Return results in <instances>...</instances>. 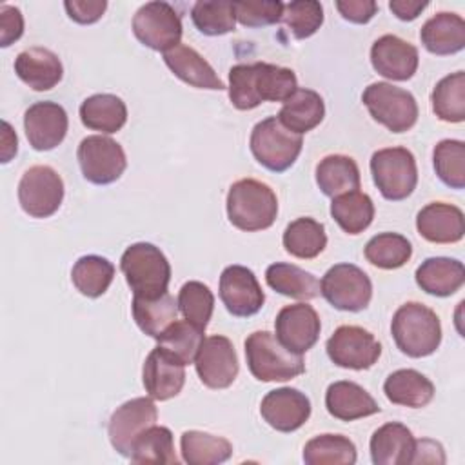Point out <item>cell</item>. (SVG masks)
Segmentation results:
<instances>
[{
	"instance_id": "obj_36",
	"label": "cell",
	"mask_w": 465,
	"mask_h": 465,
	"mask_svg": "<svg viewBox=\"0 0 465 465\" xmlns=\"http://www.w3.org/2000/svg\"><path fill=\"white\" fill-rule=\"evenodd\" d=\"M282 242L289 254L302 260H311L325 249L327 234L323 223L303 216L296 218L285 227Z\"/></svg>"
},
{
	"instance_id": "obj_7",
	"label": "cell",
	"mask_w": 465,
	"mask_h": 465,
	"mask_svg": "<svg viewBox=\"0 0 465 465\" xmlns=\"http://www.w3.org/2000/svg\"><path fill=\"white\" fill-rule=\"evenodd\" d=\"M371 173L381 196L391 202L405 200L418 183L414 154L405 147H385L371 156Z\"/></svg>"
},
{
	"instance_id": "obj_22",
	"label": "cell",
	"mask_w": 465,
	"mask_h": 465,
	"mask_svg": "<svg viewBox=\"0 0 465 465\" xmlns=\"http://www.w3.org/2000/svg\"><path fill=\"white\" fill-rule=\"evenodd\" d=\"M416 229L421 238L432 243H456L465 234L463 211L452 203H427L416 216Z\"/></svg>"
},
{
	"instance_id": "obj_31",
	"label": "cell",
	"mask_w": 465,
	"mask_h": 465,
	"mask_svg": "<svg viewBox=\"0 0 465 465\" xmlns=\"http://www.w3.org/2000/svg\"><path fill=\"white\" fill-rule=\"evenodd\" d=\"M80 120L87 129L111 134L125 125L127 107L124 100L116 94H93L82 102Z\"/></svg>"
},
{
	"instance_id": "obj_47",
	"label": "cell",
	"mask_w": 465,
	"mask_h": 465,
	"mask_svg": "<svg viewBox=\"0 0 465 465\" xmlns=\"http://www.w3.org/2000/svg\"><path fill=\"white\" fill-rule=\"evenodd\" d=\"M282 20L294 38L303 40L312 36L323 24V7L316 0H294L283 4Z\"/></svg>"
},
{
	"instance_id": "obj_46",
	"label": "cell",
	"mask_w": 465,
	"mask_h": 465,
	"mask_svg": "<svg viewBox=\"0 0 465 465\" xmlns=\"http://www.w3.org/2000/svg\"><path fill=\"white\" fill-rule=\"evenodd\" d=\"M176 302L183 318L205 331L214 309V296L211 289L202 282H187L182 285Z\"/></svg>"
},
{
	"instance_id": "obj_48",
	"label": "cell",
	"mask_w": 465,
	"mask_h": 465,
	"mask_svg": "<svg viewBox=\"0 0 465 465\" xmlns=\"http://www.w3.org/2000/svg\"><path fill=\"white\" fill-rule=\"evenodd\" d=\"M236 20L245 27L271 25L282 20L283 4L280 0H242L232 2Z\"/></svg>"
},
{
	"instance_id": "obj_18",
	"label": "cell",
	"mask_w": 465,
	"mask_h": 465,
	"mask_svg": "<svg viewBox=\"0 0 465 465\" xmlns=\"http://www.w3.org/2000/svg\"><path fill=\"white\" fill-rule=\"evenodd\" d=\"M67 113L56 102H36L24 114L25 136L35 151H51L60 145L67 134Z\"/></svg>"
},
{
	"instance_id": "obj_42",
	"label": "cell",
	"mask_w": 465,
	"mask_h": 465,
	"mask_svg": "<svg viewBox=\"0 0 465 465\" xmlns=\"http://www.w3.org/2000/svg\"><path fill=\"white\" fill-rule=\"evenodd\" d=\"M131 461L134 463H178L173 432L162 425L147 427L133 443Z\"/></svg>"
},
{
	"instance_id": "obj_19",
	"label": "cell",
	"mask_w": 465,
	"mask_h": 465,
	"mask_svg": "<svg viewBox=\"0 0 465 465\" xmlns=\"http://www.w3.org/2000/svg\"><path fill=\"white\" fill-rule=\"evenodd\" d=\"M185 365L167 352L163 347L156 345L143 361V387L153 400L165 401L180 394L185 383Z\"/></svg>"
},
{
	"instance_id": "obj_27",
	"label": "cell",
	"mask_w": 465,
	"mask_h": 465,
	"mask_svg": "<svg viewBox=\"0 0 465 465\" xmlns=\"http://www.w3.org/2000/svg\"><path fill=\"white\" fill-rule=\"evenodd\" d=\"M420 38L432 54H454L465 47V20L456 13H436L423 24Z\"/></svg>"
},
{
	"instance_id": "obj_2",
	"label": "cell",
	"mask_w": 465,
	"mask_h": 465,
	"mask_svg": "<svg viewBox=\"0 0 465 465\" xmlns=\"http://www.w3.org/2000/svg\"><path fill=\"white\" fill-rule=\"evenodd\" d=\"M278 214V200L274 191L254 178L234 182L227 193L229 222L247 232L269 229Z\"/></svg>"
},
{
	"instance_id": "obj_21",
	"label": "cell",
	"mask_w": 465,
	"mask_h": 465,
	"mask_svg": "<svg viewBox=\"0 0 465 465\" xmlns=\"http://www.w3.org/2000/svg\"><path fill=\"white\" fill-rule=\"evenodd\" d=\"M418 49L394 35L380 36L371 47V64L374 71L389 80L405 82L418 69Z\"/></svg>"
},
{
	"instance_id": "obj_53",
	"label": "cell",
	"mask_w": 465,
	"mask_h": 465,
	"mask_svg": "<svg viewBox=\"0 0 465 465\" xmlns=\"http://www.w3.org/2000/svg\"><path fill=\"white\" fill-rule=\"evenodd\" d=\"M4 125V133H2V162H9L13 154H16V134L13 133L11 125L7 122L2 124Z\"/></svg>"
},
{
	"instance_id": "obj_41",
	"label": "cell",
	"mask_w": 465,
	"mask_h": 465,
	"mask_svg": "<svg viewBox=\"0 0 465 465\" xmlns=\"http://www.w3.org/2000/svg\"><path fill=\"white\" fill-rule=\"evenodd\" d=\"M363 254L378 269H398L411 260L412 245L403 234L380 232L367 242Z\"/></svg>"
},
{
	"instance_id": "obj_17",
	"label": "cell",
	"mask_w": 465,
	"mask_h": 465,
	"mask_svg": "<svg viewBox=\"0 0 465 465\" xmlns=\"http://www.w3.org/2000/svg\"><path fill=\"white\" fill-rule=\"evenodd\" d=\"M220 300L232 316L247 318L262 309L265 294L251 269L229 265L220 276Z\"/></svg>"
},
{
	"instance_id": "obj_9",
	"label": "cell",
	"mask_w": 465,
	"mask_h": 465,
	"mask_svg": "<svg viewBox=\"0 0 465 465\" xmlns=\"http://www.w3.org/2000/svg\"><path fill=\"white\" fill-rule=\"evenodd\" d=\"M320 292L338 311H363L372 298L371 278L352 263L332 265L320 282Z\"/></svg>"
},
{
	"instance_id": "obj_37",
	"label": "cell",
	"mask_w": 465,
	"mask_h": 465,
	"mask_svg": "<svg viewBox=\"0 0 465 465\" xmlns=\"http://www.w3.org/2000/svg\"><path fill=\"white\" fill-rule=\"evenodd\" d=\"M331 216L349 234L363 232L374 218V203L369 194L351 191L332 198Z\"/></svg>"
},
{
	"instance_id": "obj_5",
	"label": "cell",
	"mask_w": 465,
	"mask_h": 465,
	"mask_svg": "<svg viewBox=\"0 0 465 465\" xmlns=\"http://www.w3.org/2000/svg\"><path fill=\"white\" fill-rule=\"evenodd\" d=\"M245 358L251 374L260 381H287L305 371L302 354L287 351L269 331L247 336Z\"/></svg>"
},
{
	"instance_id": "obj_6",
	"label": "cell",
	"mask_w": 465,
	"mask_h": 465,
	"mask_svg": "<svg viewBox=\"0 0 465 465\" xmlns=\"http://www.w3.org/2000/svg\"><path fill=\"white\" fill-rule=\"evenodd\" d=\"M302 145V134L287 129L276 116L258 122L249 140L256 162L272 173L287 171L300 156Z\"/></svg>"
},
{
	"instance_id": "obj_30",
	"label": "cell",
	"mask_w": 465,
	"mask_h": 465,
	"mask_svg": "<svg viewBox=\"0 0 465 465\" xmlns=\"http://www.w3.org/2000/svg\"><path fill=\"white\" fill-rule=\"evenodd\" d=\"M325 116L323 98L312 89H296L278 113V120L292 133L312 131Z\"/></svg>"
},
{
	"instance_id": "obj_40",
	"label": "cell",
	"mask_w": 465,
	"mask_h": 465,
	"mask_svg": "<svg viewBox=\"0 0 465 465\" xmlns=\"http://www.w3.org/2000/svg\"><path fill=\"white\" fill-rule=\"evenodd\" d=\"M307 465H352L356 463L354 443L341 434H320L303 447Z\"/></svg>"
},
{
	"instance_id": "obj_50",
	"label": "cell",
	"mask_w": 465,
	"mask_h": 465,
	"mask_svg": "<svg viewBox=\"0 0 465 465\" xmlns=\"http://www.w3.org/2000/svg\"><path fill=\"white\" fill-rule=\"evenodd\" d=\"M24 33V16L15 5H0V45L7 47Z\"/></svg>"
},
{
	"instance_id": "obj_26",
	"label": "cell",
	"mask_w": 465,
	"mask_h": 465,
	"mask_svg": "<svg viewBox=\"0 0 465 465\" xmlns=\"http://www.w3.org/2000/svg\"><path fill=\"white\" fill-rule=\"evenodd\" d=\"M327 412L341 421H354L380 412L376 400L358 383L340 380L327 387L325 392Z\"/></svg>"
},
{
	"instance_id": "obj_39",
	"label": "cell",
	"mask_w": 465,
	"mask_h": 465,
	"mask_svg": "<svg viewBox=\"0 0 465 465\" xmlns=\"http://www.w3.org/2000/svg\"><path fill=\"white\" fill-rule=\"evenodd\" d=\"M114 278V265L98 254H87L76 260L71 271L73 285L87 298L102 296Z\"/></svg>"
},
{
	"instance_id": "obj_10",
	"label": "cell",
	"mask_w": 465,
	"mask_h": 465,
	"mask_svg": "<svg viewBox=\"0 0 465 465\" xmlns=\"http://www.w3.org/2000/svg\"><path fill=\"white\" fill-rule=\"evenodd\" d=\"M133 33L145 47L169 51L182 40V20L167 2H147L133 16Z\"/></svg>"
},
{
	"instance_id": "obj_34",
	"label": "cell",
	"mask_w": 465,
	"mask_h": 465,
	"mask_svg": "<svg viewBox=\"0 0 465 465\" xmlns=\"http://www.w3.org/2000/svg\"><path fill=\"white\" fill-rule=\"evenodd\" d=\"M265 282L276 292L289 298H296V300L307 302L320 294L318 278L292 263L276 262L269 265L265 271Z\"/></svg>"
},
{
	"instance_id": "obj_52",
	"label": "cell",
	"mask_w": 465,
	"mask_h": 465,
	"mask_svg": "<svg viewBox=\"0 0 465 465\" xmlns=\"http://www.w3.org/2000/svg\"><path fill=\"white\" fill-rule=\"evenodd\" d=\"M429 5V2H420V0H392L389 2V9L400 18V20H414L418 15Z\"/></svg>"
},
{
	"instance_id": "obj_11",
	"label": "cell",
	"mask_w": 465,
	"mask_h": 465,
	"mask_svg": "<svg viewBox=\"0 0 465 465\" xmlns=\"http://www.w3.org/2000/svg\"><path fill=\"white\" fill-rule=\"evenodd\" d=\"M76 158L84 178L94 185H109L116 182L127 167L122 145L102 134L85 136L78 145Z\"/></svg>"
},
{
	"instance_id": "obj_23",
	"label": "cell",
	"mask_w": 465,
	"mask_h": 465,
	"mask_svg": "<svg viewBox=\"0 0 465 465\" xmlns=\"http://www.w3.org/2000/svg\"><path fill=\"white\" fill-rule=\"evenodd\" d=\"M369 447L374 465H407L412 463L416 440L403 423L389 421L374 430Z\"/></svg>"
},
{
	"instance_id": "obj_38",
	"label": "cell",
	"mask_w": 465,
	"mask_h": 465,
	"mask_svg": "<svg viewBox=\"0 0 465 465\" xmlns=\"http://www.w3.org/2000/svg\"><path fill=\"white\" fill-rule=\"evenodd\" d=\"M432 111L443 122L460 124L465 120V73L456 71L443 76L430 94Z\"/></svg>"
},
{
	"instance_id": "obj_32",
	"label": "cell",
	"mask_w": 465,
	"mask_h": 465,
	"mask_svg": "<svg viewBox=\"0 0 465 465\" xmlns=\"http://www.w3.org/2000/svg\"><path fill=\"white\" fill-rule=\"evenodd\" d=\"M360 182V169L351 156L329 154L316 165V183L329 198L358 191Z\"/></svg>"
},
{
	"instance_id": "obj_20",
	"label": "cell",
	"mask_w": 465,
	"mask_h": 465,
	"mask_svg": "<svg viewBox=\"0 0 465 465\" xmlns=\"http://www.w3.org/2000/svg\"><path fill=\"white\" fill-rule=\"evenodd\" d=\"M262 418L280 432L300 429L311 416L309 398L292 387L269 391L260 405Z\"/></svg>"
},
{
	"instance_id": "obj_51",
	"label": "cell",
	"mask_w": 465,
	"mask_h": 465,
	"mask_svg": "<svg viewBox=\"0 0 465 465\" xmlns=\"http://www.w3.org/2000/svg\"><path fill=\"white\" fill-rule=\"evenodd\" d=\"M336 9L352 24H367L376 15L378 5L372 0H338Z\"/></svg>"
},
{
	"instance_id": "obj_25",
	"label": "cell",
	"mask_w": 465,
	"mask_h": 465,
	"mask_svg": "<svg viewBox=\"0 0 465 465\" xmlns=\"http://www.w3.org/2000/svg\"><path fill=\"white\" fill-rule=\"evenodd\" d=\"M163 62L174 76H178L182 82L193 87L213 91L225 89V84L218 78L211 64L196 49L185 44H178L176 47L165 51Z\"/></svg>"
},
{
	"instance_id": "obj_24",
	"label": "cell",
	"mask_w": 465,
	"mask_h": 465,
	"mask_svg": "<svg viewBox=\"0 0 465 465\" xmlns=\"http://www.w3.org/2000/svg\"><path fill=\"white\" fill-rule=\"evenodd\" d=\"M15 73L33 91L53 89L64 74L60 58L45 47H29L16 54Z\"/></svg>"
},
{
	"instance_id": "obj_28",
	"label": "cell",
	"mask_w": 465,
	"mask_h": 465,
	"mask_svg": "<svg viewBox=\"0 0 465 465\" xmlns=\"http://www.w3.org/2000/svg\"><path fill=\"white\" fill-rule=\"evenodd\" d=\"M414 276L421 291L443 298L454 294L463 285L465 267L456 258L432 256L421 262Z\"/></svg>"
},
{
	"instance_id": "obj_3",
	"label": "cell",
	"mask_w": 465,
	"mask_h": 465,
	"mask_svg": "<svg viewBox=\"0 0 465 465\" xmlns=\"http://www.w3.org/2000/svg\"><path fill=\"white\" fill-rule=\"evenodd\" d=\"M391 332L396 347L411 358L429 356L441 343L438 314L418 302H407L394 312Z\"/></svg>"
},
{
	"instance_id": "obj_43",
	"label": "cell",
	"mask_w": 465,
	"mask_h": 465,
	"mask_svg": "<svg viewBox=\"0 0 465 465\" xmlns=\"http://www.w3.org/2000/svg\"><path fill=\"white\" fill-rule=\"evenodd\" d=\"M196 29L207 36H218L234 31L236 16L229 0H200L191 9Z\"/></svg>"
},
{
	"instance_id": "obj_29",
	"label": "cell",
	"mask_w": 465,
	"mask_h": 465,
	"mask_svg": "<svg viewBox=\"0 0 465 465\" xmlns=\"http://www.w3.org/2000/svg\"><path fill=\"white\" fill-rule=\"evenodd\" d=\"M383 392L394 405L420 409L434 398L432 381L414 369H398L383 383Z\"/></svg>"
},
{
	"instance_id": "obj_14",
	"label": "cell",
	"mask_w": 465,
	"mask_h": 465,
	"mask_svg": "<svg viewBox=\"0 0 465 465\" xmlns=\"http://www.w3.org/2000/svg\"><path fill=\"white\" fill-rule=\"evenodd\" d=\"M194 367L200 381L209 389H227L238 376V356L229 338L214 334L203 338Z\"/></svg>"
},
{
	"instance_id": "obj_8",
	"label": "cell",
	"mask_w": 465,
	"mask_h": 465,
	"mask_svg": "<svg viewBox=\"0 0 465 465\" xmlns=\"http://www.w3.org/2000/svg\"><path fill=\"white\" fill-rule=\"evenodd\" d=\"M361 100L371 116L391 133H405L418 120V104L412 93L387 82H374L365 87Z\"/></svg>"
},
{
	"instance_id": "obj_1",
	"label": "cell",
	"mask_w": 465,
	"mask_h": 465,
	"mask_svg": "<svg viewBox=\"0 0 465 465\" xmlns=\"http://www.w3.org/2000/svg\"><path fill=\"white\" fill-rule=\"evenodd\" d=\"M298 89L292 69L274 64H236L229 69V100L240 111L262 102H285Z\"/></svg>"
},
{
	"instance_id": "obj_49",
	"label": "cell",
	"mask_w": 465,
	"mask_h": 465,
	"mask_svg": "<svg viewBox=\"0 0 465 465\" xmlns=\"http://www.w3.org/2000/svg\"><path fill=\"white\" fill-rule=\"evenodd\" d=\"M64 7L71 20L76 24H94L102 18V15L107 9L105 0H67L64 2Z\"/></svg>"
},
{
	"instance_id": "obj_45",
	"label": "cell",
	"mask_w": 465,
	"mask_h": 465,
	"mask_svg": "<svg viewBox=\"0 0 465 465\" xmlns=\"http://www.w3.org/2000/svg\"><path fill=\"white\" fill-rule=\"evenodd\" d=\"M434 171L450 189L465 187V143L461 140H441L432 151Z\"/></svg>"
},
{
	"instance_id": "obj_16",
	"label": "cell",
	"mask_w": 465,
	"mask_h": 465,
	"mask_svg": "<svg viewBox=\"0 0 465 465\" xmlns=\"http://www.w3.org/2000/svg\"><path fill=\"white\" fill-rule=\"evenodd\" d=\"M274 329H276V340L291 352L294 354H303L320 338V316L318 312L305 302L294 303V305H285L276 320H274Z\"/></svg>"
},
{
	"instance_id": "obj_44",
	"label": "cell",
	"mask_w": 465,
	"mask_h": 465,
	"mask_svg": "<svg viewBox=\"0 0 465 465\" xmlns=\"http://www.w3.org/2000/svg\"><path fill=\"white\" fill-rule=\"evenodd\" d=\"M203 341V329L187 320H176L158 338V345L178 358L183 365L194 363L198 349Z\"/></svg>"
},
{
	"instance_id": "obj_35",
	"label": "cell",
	"mask_w": 465,
	"mask_h": 465,
	"mask_svg": "<svg viewBox=\"0 0 465 465\" xmlns=\"http://www.w3.org/2000/svg\"><path fill=\"white\" fill-rule=\"evenodd\" d=\"M182 458L189 465L223 463L232 454V445L222 436L202 430H185L180 438Z\"/></svg>"
},
{
	"instance_id": "obj_4",
	"label": "cell",
	"mask_w": 465,
	"mask_h": 465,
	"mask_svg": "<svg viewBox=\"0 0 465 465\" xmlns=\"http://www.w3.org/2000/svg\"><path fill=\"white\" fill-rule=\"evenodd\" d=\"M120 269L133 296L156 298L167 292L171 265L156 245L147 242L129 245L120 258Z\"/></svg>"
},
{
	"instance_id": "obj_13",
	"label": "cell",
	"mask_w": 465,
	"mask_h": 465,
	"mask_svg": "<svg viewBox=\"0 0 465 465\" xmlns=\"http://www.w3.org/2000/svg\"><path fill=\"white\" fill-rule=\"evenodd\" d=\"M325 349L334 365L352 371L372 367L381 354V345L374 334L358 325L338 327L327 340Z\"/></svg>"
},
{
	"instance_id": "obj_15",
	"label": "cell",
	"mask_w": 465,
	"mask_h": 465,
	"mask_svg": "<svg viewBox=\"0 0 465 465\" xmlns=\"http://www.w3.org/2000/svg\"><path fill=\"white\" fill-rule=\"evenodd\" d=\"M158 418L156 405L151 398H133L122 403L109 418L107 434L113 449L131 458L134 440Z\"/></svg>"
},
{
	"instance_id": "obj_33",
	"label": "cell",
	"mask_w": 465,
	"mask_h": 465,
	"mask_svg": "<svg viewBox=\"0 0 465 465\" xmlns=\"http://www.w3.org/2000/svg\"><path fill=\"white\" fill-rule=\"evenodd\" d=\"M133 318L142 332L158 340L160 334L178 320V302L169 292L156 298L133 296Z\"/></svg>"
},
{
	"instance_id": "obj_12",
	"label": "cell",
	"mask_w": 465,
	"mask_h": 465,
	"mask_svg": "<svg viewBox=\"0 0 465 465\" xmlns=\"http://www.w3.org/2000/svg\"><path fill=\"white\" fill-rule=\"evenodd\" d=\"M64 200V182L49 165L29 167L18 183V202L33 218L53 216Z\"/></svg>"
}]
</instances>
